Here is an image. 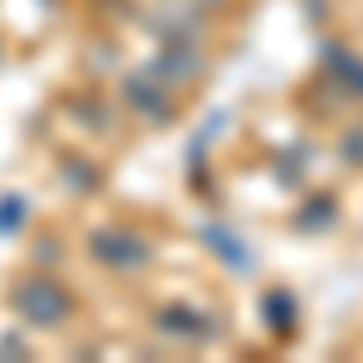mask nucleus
Listing matches in <instances>:
<instances>
[{"label":"nucleus","instance_id":"f257e3e1","mask_svg":"<svg viewBox=\"0 0 363 363\" xmlns=\"http://www.w3.org/2000/svg\"><path fill=\"white\" fill-rule=\"evenodd\" d=\"M344 155H349L354 165H363V126H359V131H354L349 140H344Z\"/></svg>","mask_w":363,"mask_h":363}]
</instances>
